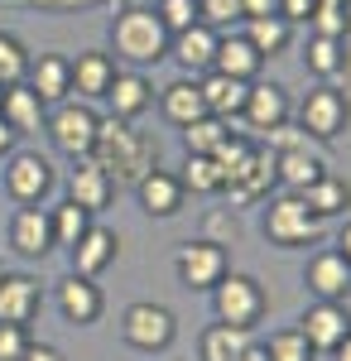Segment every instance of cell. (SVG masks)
Segmentation results:
<instances>
[{
  "label": "cell",
  "instance_id": "1",
  "mask_svg": "<svg viewBox=\"0 0 351 361\" xmlns=\"http://www.w3.org/2000/svg\"><path fill=\"white\" fill-rule=\"evenodd\" d=\"M87 159H97V164L106 169L111 183H130V188H135L149 169H159V145L144 135V130H135L130 121L101 116V126H97V145H92Z\"/></svg>",
  "mask_w": 351,
  "mask_h": 361
},
{
  "label": "cell",
  "instance_id": "2",
  "mask_svg": "<svg viewBox=\"0 0 351 361\" xmlns=\"http://www.w3.org/2000/svg\"><path fill=\"white\" fill-rule=\"evenodd\" d=\"M168 39H173V34L159 25V15H154L149 5H125V10L116 15V25H111L116 58H125L130 68H149V63L168 58Z\"/></svg>",
  "mask_w": 351,
  "mask_h": 361
},
{
  "label": "cell",
  "instance_id": "3",
  "mask_svg": "<svg viewBox=\"0 0 351 361\" xmlns=\"http://www.w3.org/2000/svg\"><path fill=\"white\" fill-rule=\"evenodd\" d=\"M212 308H216V323H226V328H245V333H250V328L265 318L270 294H265V284H260L255 275H226L212 289Z\"/></svg>",
  "mask_w": 351,
  "mask_h": 361
},
{
  "label": "cell",
  "instance_id": "4",
  "mask_svg": "<svg viewBox=\"0 0 351 361\" xmlns=\"http://www.w3.org/2000/svg\"><path fill=\"white\" fill-rule=\"evenodd\" d=\"M97 126H101V116L92 111V102H58L54 116L44 121V130L54 140L58 154H68V159H87L92 154V145H97Z\"/></svg>",
  "mask_w": 351,
  "mask_h": 361
},
{
  "label": "cell",
  "instance_id": "5",
  "mask_svg": "<svg viewBox=\"0 0 351 361\" xmlns=\"http://www.w3.org/2000/svg\"><path fill=\"white\" fill-rule=\"evenodd\" d=\"M173 270H178V279H183V289H192V294H212L216 284L231 275V255H226L221 241L197 236V241H183V246H178Z\"/></svg>",
  "mask_w": 351,
  "mask_h": 361
},
{
  "label": "cell",
  "instance_id": "6",
  "mask_svg": "<svg viewBox=\"0 0 351 361\" xmlns=\"http://www.w3.org/2000/svg\"><path fill=\"white\" fill-rule=\"evenodd\" d=\"M265 236H270V246H279V250L313 246V241L323 236V222L303 207L298 193H279V197H270V207H265Z\"/></svg>",
  "mask_w": 351,
  "mask_h": 361
},
{
  "label": "cell",
  "instance_id": "7",
  "mask_svg": "<svg viewBox=\"0 0 351 361\" xmlns=\"http://www.w3.org/2000/svg\"><path fill=\"white\" fill-rule=\"evenodd\" d=\"M0 178H5L10 202H20V207H39L44 197L54 193V164H49V154H39V149H15V154L0 164Z\"/></svg>",
  "mask_w": 351,
  "mask_h": 361
},
{
  "label": "cell",
  "instance_id": "8",
  "mask_svg": "<svg viewBox=\"0 0 351 361\" xmlns=\"http://www.w3.org/2000/svg\"><path fill=\"white\" fill-rule=\"evenodd\" d=\"M347 126H351L347 92H337L332 82L303 92V102H298V130H303L308 140H337Z\"/></svg>",
  "mask_w": 351,
  "mask_h": 361
},
{
  "label": "cell",
  "instance_id": "9",
  "mask_svg": "<svg viewBox=\"0 0 351 361\" xmlns=\"http://www.w3.org/2000/svg\"><path fill=\"white\" fill-rule=\"evenodd\" d=\"M121 337H125L135 352H164V347H173V337H178V318L164 304H154V299H140V304H130L121 313Z\"/></svg>",
  "mask_w": 351,
  "mask_h": 361
},
{
  "label": "cell",
  "instance_id": "10",
  "mask_svg": "<svg viewBox=\"0 0 351 361\" xmlns=\"http://www.w3.org/2000/svg\"><path fill=\"white\" fill-rule=\"evenodd\" d=\"M298 333L308 337V347H313L318 357H323V352H337V347L351 337V308L313 299V304L303 308V318H298Z\"/></svg>",
  "mask_w": 351,
  "mask_h": 361
},
{
  "label": "cell",
  "instance_id": "11",
  "mask_svg": "<svg viewBox=\"0 0 351 361\" xmlns=\"http://www.w3.org/2000/svg\"><path fill=\"white\" fill-rule=\"evenodd\" d=\"M54 304H58V313H63L73 328H92V323L101 318V308H106V294H101V284H97V279L63 275L54 284Z\"/></svg>",
  "mask_w": 351,
  "mask_h": 361
},
{
  "label": "cell",
  "instance_id": "12",
  "mask_svg": "<svg viewBox=\"0 0 351 361\" xmlns=\"http://www.w3.org/2000/svg\"><path fill=\"white\" fill-rule=\"evenodd\" d=\"M274 188V154L265 145H250V154L241 159V169L226 178V188L221 193H231L236 207H250V202H260V197H270Z\"/></svg>",
  "mask_w": 351,
  "mask_h": 361
},
{
  "label": "cell",
  "instance_id": "13",
  "mask_svg": "<svg viewBox=\"0 0 351 361\" xmlns=\"http://www.w3.org/2000/svg\"><path fill=\"white\" fill-rule=\"evenodd\" d=\"M39 308H44V284L25 270H5L0 279V323H15V328H29L34 318H39Z\"/></svg>",
  "mask_w": 351,
  "mask_h": 361
},
{
  "label": "cell",
  "instance_id": "14",
  "mask_svg": "<svg viewBox=\"0 0 351 361\" xmlns=\"http://www.w3.org/2000/svg\"><path fill=\"white\" fill-rule=\"evenodd\" d=\"M289 116H294V102H289V92H284L279 82H250L241 121L255 130V135H270L274 126H284Z\"/></svg>",
  "mask_w": 351,
  "mask_h": 361
},
{
  "label": "cell",
  "instance_id": "15",
  "mask_svg": "<svg viewBox=\"0 0 351 361\" xmlns=\"http://www.w3.org/2000/svg\"><path fill=\"white\" fill-rule=\"evenodd\" d=\"M111 197H116V183L111 173L97 159H73V173H68V202H78L82 212H106Z\"/></svg>",
  "mask_w": 351,
  "mask_h": 361
},
{
  "label": "cell",
  "instance_id": "16",
  "mask_svg": "<svg viewBox=\"0 0 351 361\" xmlns=\"http://www.w3.org/2000/svg\"><path fill=\"white\" fill-rule=\"evenodd\" d=\"M303 284H308V294L323 299V304H347L351 265L337 255V250H318V255L308 260V270H303Z\"/></svg>",
  "mask_w": 351,
  "mask_h": 361
},
{
  "label": "cell",
  "instance_id": "17",
  "mask_svg": "<svg viewBox=\"0 0 351 361\" xmlns=\"http://www.w3.org/2000/svg\"><path fill=\"white\" fill-rule=\"evenodd\" d=\"M73 275H82V279H97V275H106L111 265H116V255H121V236L111 231V226H87L82 231V241L73 250Z\"/></svg>",
  "mask_w": 351,
  "mask_h": 361
},
{
  "label": "cell",
  "instance_id": "18",
  "mask_svg": "<svg viewBox=\"0 0 351 361\" xmlns=\"http://www.w3.org/2000/svg\"><path fill=\"white\" fill-rule=\"evenodd\" d=\"M0 121L15 130V140H25V135H39V130H44L49 106L39 102V92H34L29 82L5 87V92H0Z\"/></svg>",
  "mask_w": 351,
  "mask_h": 361
},
{
  "label": "cell",
  "instance_id": "19",
  "mask_svg": "<svg viewBox=\"0 0 351 361\" xmlns=\"http://www.w3.org/2000/svg\"><path fill=\"white\" fill-rule=\"evenodd\" d=\"M10 246L25 260H44L54 250V226H49V207H15L10 217Z\"/></svg>",
  "mask_w": 351,
  "mask_h": 361
},
{
  "label": "cell",
  "instance_id": "20",
  "mask_svg": "<svg viewBox=\"0 0 351 361\" xmlns=\"http://www.w3.org/2000/svg\"><path fill=\"white\" fill-rule=\"evenodd\" d=\"M25 82L39 92L44 106H49V102H68V97H73V58H68V54L29 58V78H25Z\"/></svg>",
  "mask_w": 351,
  "mask_h": 361
},
{
  "label": "cell",
  "instance_id": "21",
  "mask_svg": "<svg viewBox=\"0 0 351 361\" xmlns=\"http://www.w3.org/2000/svg\"><path fill=\"white\" fill-rule=\"evenodd\" d=\"M111 82H116V58L101 49H87L73 58V92L78 102H106Z\"/></svg>",
  "mask_w": 351,
  "mask_h": 361
},
{
  "label": "cell",
  "instance_id": "22",
  "mask_svg": "<svg viewBox=\"0 0 351 361\" xmlns=\"http://www.w3.org/2000/svg\"><path fill=\"white\" fill-rule=\"evenodd\" d=\"M168 58H178V68H183L188 78H202V73H212L216 29L192 25V29H183V34H173V39H168Z\"/></svg>",
  "mask_w": 351,
  "mask_h": 361
},
{
  "label": "cell",
  "instance_id": "23",
  "mask_svg": "<svg viewBox=\"0 0 351 361\" xmlns=\"http://www.w3.org/2000/svg\"><path fill=\"white\" fill-rule=\"evenodd\" d=\"M265 68V58L250 49L245 34H216V58H212V73L221 78H236V82H255Z\"/></svg>",
  "mask_w": 351,
  "mask_h": 361
},
{
  "label": "cell",
  "instance_id": "24",
  "mask_svg": "<svg viewBox=\"0 0 351 361\" xmlns=\"http://www.w3.org/2000/svg\"><path fill=\"white\" fill-rule=\"evenodd\" d=\"M135 193H140V207H144L149 217H159V222L183 212V183H178V173H168V169H149L135 183Z\"/></svg>",
  "mask_w": 351,
  "mask_h": 361
},
{
  "label": "cell",
  "instance_id": "25",
  "mask_svg": "<svg viewBox=\"0 0 351 361\" xmlns=\"http://www.w3.org/2000/svg\"><path fill=\"white\" fill-rule=\"evenodd\" d=\"M106 102H111V116L116 121H135V116H144L154 106V87H149V78L140 68H130V73L116 68V82H111Z\"/></svg>",
  "mask_w": 351,
  "mask_h": 361
},
{
  "label": "cell",
  "instance_id": "26",
  "mask_svg": "<svg viewBox=\"0 0 351 361\" xmlns=\"http://www.w3.org/2000/svg\"><path fill=\"white\" fill-rule=\"evenodd\" d=\"M327 164L323 154L313 149V140L308 145H298V149H284V154H274V183H284L289 193H303L313 178H323Z\"/></svg>",
  "mask_w": 351,
  "mask_h": 361
},
{
  "label": "cell",
  "instance_id": "27",
  "mask_svg": "<svg viewBox=\"0 0 351 361\" xmlns=\"http://www.w3.org/2000/svg\"><path fill=\"white\" fill-rule=\"evenodd\" d=\"M197 92H202V106L216 121H231V116L245 111V92L250 82H236V78H221V73H202L197 78Z\"/></svg>",
  "mask_w": 351,
  "mask_h": 361
},
{
  "label": "cell",
  "instance_id": "28",
  "mask_svg": "<svg viewBox=\"0 0 351 361\" xmlns=\"http://www.w3.org/2000/svg\"><path fill=\"white\" fill-rule=\"evenodd\" d=\"M298 197H303V207H308L318 222H327V217H342V212L351 207V183H347V178H337V173L327 169L323 178H313Z\"/></svg>",
  "mask_w": 351,
  "mask_h": 361
},
{
  "label": "cell",
  "instance_id": "29",
  "mask_svg": "<svg viewBox=\"0 0 351 361\" xmlns=\"http://www.w3.org/2000/svg\"><path fill=\"white\" fill-rule=\"evenodd\" d=\"M159 111L168 126H192V121H202L207 106H202V92H197V78H178V82H168L159 92Z\"/></svg>",
  "mask_w": 351,
  "mask_h": 361
},
{
  "label": "cell",
  "instance_id": "30",
  "mask_svg": "<svg viewBox=\"0 0 351 361\" xmlns=\"http://www.w3.org/2000/svg\"><path fill=\"white\" fill-rule=\"evenodd\" d=\"M303 63H308V73H313V78H323V82L342 78V73L351 68L347 39H323V34H313V39H308V54H303Z\"/></svg>",
  "mask_w": 351,
  "mask_h": 361
},
{
  "label": "cell",
  "instance_id": "31",
  "mask_svg": "<svg viewBox=\"0 0 351 361\" xmlns=\"http://www.w3.org/2000/svg\"><path fill=\"white\" fill-rule=\"evenodd\" d=\"M241 34L250 39V49L260 58H274V54H284L289 44H294V25L289 20H279V15H265V20H241Z\"/></svg>",
  "mask_w": 351,
  "mask_h": 361
},
{
  "label": "cell",
  "instance_id": "32",
  "mask_svg": "<svg viewBox=\"0 0 351 361\" xmlns=\"http://www.w3.org/2000/svg\"><path fill=\"white\" fill-rule=\"evenodd\" d=\"M250 347V333L245 328H226V323H212L202 342H197V357L202 361H241V352Z\"/></svg>",
  "mask_w": 351,
  "mask_h": 361
},
{
  "label": "cell",
  "instance_id": "33",
  "mask_svg": "<svg viewBox=\"0 0 351 361\" xmlns=\"http://www.w3.org/2000/svg\"><path fill=\"white\" fill-rule=\"evenodd\" d=\"M49 226H54V246L73 250L82 241V231L92 226V212H82L78 202H58V207H49Z\"/></svg>",
  "mask_w": 351,
  "mask_h": 361
},
{
  "label": "cell",
  "instance_id": "34",
  "mask_svg": "<svg viewBox=\"0 0 351 361\" xmlns=\"http://www.w3.org/2000/svg\"><path fill=\"white\" fill-rule=\"evenodd\" d=\"M178 183H183V193H202V197H212L221 193V169H216L212 154H188V164H183V173H178Z\"/></svg>",
  "mask_w": 351,
  "mask_h": 361
},
{
  "label": "cell",
  "instance_id": "35",
  "mask_svg": "<svg viewBox=\"0 0 351 361\" xmlns=\"http://www.w3.org/2000/svg\"><path fill=\"white\" fill-rule=\"evenodd\" d=\"M29 49L15 39V34H0V92L5 87H20L29 78Z\"/></svg>",
  "mask_w": 351,
  "mask_h": 361
},
{
  "label": "cell",
  "instance_id": "36",
  "mask_svg": "<svg viewBox=\"0 0 351 361\" xmlns=\"http://www.w3.org/2000/svg\"><path fill=\"white\" fill-rule=\"evenodd\" d=\"M226 135H231V130H226V121L202 116V121L183 126V149H188V154H216V145H221Z\"/></svg>",
  "mask_w": 351,
  "mask_h": 361
},
{
  "label": "cell",
  "instance_id": "37",
  "mask_svg": "<svg viewBox=\"0 0 351 361\" xmlns=\"http://www.w3.org/2000/svg\"><path fill=\"white\" fill-rule=\"evenodd\" d=\"M265 347V357L270 361H318V352L308 347V337L298 333V328H279L270 342H260Z\"/></svg>",
  "mask_w": 351,
  "mask_h": 361
},
{
  "label": "cell",
  "instance_id": "38",
  "mask_svg": "<svg viewBox=\"0 0 351 361\" xmlns=\"http://www.w3.org/2000/svg\"><path fill=\"white\" fill-rule=\"evenodd\" d=\"M308 25H313V34H323V39H347L351 34V5H318L308 15Z\"/></svg>",
  "mask_w": 351,
  "mask_h": 361
},
{
  "label": "cell",
  "instance_id": "39",
  "mask_svg": "<svg viewBox=\"0 0 351 361\" xmlns=\"http://www.w3.org/2000/svg\"><path fill=\"white\" fill-rule=\"evenodd\" d=\"M154 15H159V25L168 29V34H183V29L202 25L197 20V0H159V5H149Z\"/></svg>",
  "mask_w": 351,
  "mask_h": 361
},
{
  "label": "cell",
  "instance_id": "40",
  "mask_svg": "<svg viewBox=\"0 0 351 361\" xmlns=\"http://www.w3.org/2000/svg\"><path fill=\"white\" fill-rule=\"evenodd\" d=\"M197 20L207 29L236 25V20H241V0H197Z\"/></svg>",
  "mask_w": 351,
  "mask_h": 361
},
{
  "label": "cell",
  "instance_id": "41",
  "mask_svg": "<svg viewBox=\"0 0 351 361\" xmlns=\"http://www.w3.org/2000/svg\"><path fill=\"white\" fill-rule=\"evenodd\" d=\"M29 328H15V323H0V361H20L29 352Z\"/></svg>",
  "mask_w": 351,
  "mask_h": 361
},
{
  "label": "cell",
  "instance_id": "42",
  "mask_svg": "<svg viewBox=\"0 0 351 361\" xmlns=\"http://www.w3.org/2000/svg\"><path fill=\"white\" fill-rule=\"evenodd\" d=\"M313 10H318V0H279V20H289V25H308Z\"/></svg>",
  "mask_w": 351,
  "mask_h": 361
},
{
  "label": "cell",
  "instance_id": "43",
  "mask_svg": "<svg viewBox=\"0 0 351 361\" xmlns=\"http://www.w3.org/2000/svg\"><path fill=\"white\" fill-rule=\"evenodd\" d=\"M279 15V0H241V20H265Z\"/></svg>",
  "mask_w": 351,
  "mask_h": 361
},
{
  "label": "cell",
  "instance_id": "44",
  "mask_svg": "<svg viewBox=\"0 0 351 361\" xmlns=\"http://www.w3.org/2000/svg\"><path fill=\"white\" fill-rule=\"evenodd\" d=\"M20 361H63V352H58L54 342H29V352Z\"/></svg>",
  "mask_w": 351,
  "mask_h": 361
},
{
  "label": "cell",
  "instance_id": "45",
  "mask_svg": "<svg viewBox=\"0 0 351 361\" xmlns=\"http://www.w3.org/2000/svg\"><path fill=\"white\" fill-rule=\"evenodd\" d=\"M10 154H15V130H10V126L0 121V164H5Z\"/></svg>",
  "mask_w": 351,
  "mask_h": 361
},
{
  "label": "cell",
  "instance_id": "46",
  "mask_svg": "<svg viewBox=\"0 0 351 361\" xmlns=\"http://www.w3.org/2000/svg\"><path fill=\"white\" fill-rule=\"evenodd\" d=\"M337 255H342V260L351 265V222L342 226V231H337Z\"/></svg>",
  "mask_w": 351,
  "mask_h": 361
},
{
  "label": "cell",
  "instance_id": "47",
  "mask_svg": "<svg viewBox=\"0 0 351 361\" xmlns=\"http://www.w3.org/2000/svg\"><path fill=\"white\" fill-rule=\"evenodd\" d=\"M241 361H270V357H265V347H260V342H250V347L241 352Z\"/></svg>",
  "mask_w": 351,
  "mask_h": 361
},
{
  "label": "cell",
  "instance_id": "48",
  "mask_svg": "<svg viewBox=\"0 0 351 361\" xmlns=\"http://www.w3.org/2000/svg\"><path fill=\"white\" fill-rule=\"evenodd\" d=\"M332 357H337V361H351V337L342 342V347H337V352H332Z\"/></svg>",
  "mask_w": 351,
  "mask_h": 361
},
{
  "label": "cell",
  "instance_id": "49",
  "mask_svg": "<svg viewBox=\"0 0 351 361\" xmlns=\"http://www.w3.org/2000/svg\"><path fill=\"white\" fill-rule=\"evenodd\" d=\"M318 5H351V0H318Z\"/></svg>",
  "mask_w": 351,
  "mask_h": 361
},
{
  "label": "cell",
  "instance_id": "50",
  "mask_svg": "<svg viewBox=\"0 0 351 361\" xmlns=\"http://www.w3.org/2000/svg\"><path fill=\"white\" fill-rule=\"evenodd\" d=\"M111 5H121V10H125V0H111Z\"/></svg>",
  "mask_w": 351,
  "mask_h": 361
},
{
  "label": "cell",
  "instance_id": "51",
  "mask_svg": "<svg viewBox=\"0 0 351 361\" xmlns=\"http://www.w3.org/2000/svg\"><path fill=\"white\" fill-rule=\"evenodd\" d=\"M0 279H5V265H0Z\"/></svg>",
  "mask_w": 351,
  "mask_h": 361
},
{
  "label": "cell",
  "instance_id": "52",
  "mask_svg": "<svg viewBox=\"0 0 351 361\" xmlns=\"http://www.w3.org/2000/svg\"><path fill=\"white\" fill-rule=\"evenodd\" d=\"M149 5H159V0H149Z\"/></svg>",
  "mask_w": 351,
  "mask_h": 361
}]
</instances>
